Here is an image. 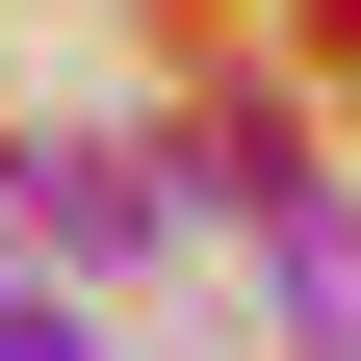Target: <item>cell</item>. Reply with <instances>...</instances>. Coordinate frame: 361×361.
Segmentation results:
<instances>
[{
    "label": "cell",
    "instance_id": "obj_1",
    "mask_svg": "<svg viewBox=\"0 0 361 361\" xmlns=\"http://www.w3.org/2000/svg\"><path fill=\"white\" fill-rule=\"evenodd\" d=\"M26 207H52L78 258H155V180H129V155H26Z\"/></svg>",
    "mask_w": 361,
    "mask_h": 361
},
{
    "label": "cell",
    "instance_id": "obj_2",
    "mask_svg": "<svg viewBox=\"0 0 361 361\" xmlns=\"http://www.w3.org/2000/svg\"><path fill=\"white\" fill-rule=\"evenodd\" d=\"M0 361H104V336H78V310H26V284H0Z\"/></svg>",
    "mask_w": 361,
    "mask_h": 361
}]
</instances>
